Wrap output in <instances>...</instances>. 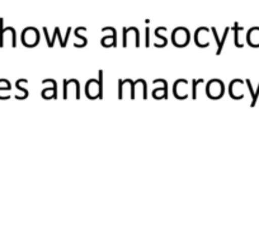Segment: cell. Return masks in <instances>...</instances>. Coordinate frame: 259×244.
I'll use <instances>...</instances> for the list:
<instances>
[{
    "instance_id": "obj_1",
    "label": "cell",
    "mask_w": 259,
    "mask_h": 244,
    "mask_svg": "<svg viewBox=\"0 0 259 244\" xmlns=\"http://www.w3.org/2000/svg\"><path fill=\"white\" fill-rule=\"evenodd\" d=\"M102 76H103V73L99 70V82H98V87H99V98H103V83H102Z\"/></svg>"
},
{
    "instance_id": "obj_2",
    "label": "cell",
    "mask_w": 259,
    "mask_h": 244,
    "mask_svg": "<svg viewBox=\"0 0 259 244\" xmlns=\"http://www.w3.org/2000/svg\"><path fill=\"white\" fill-rule=\"evenodd\" d=\"M202 79H201V80H196L193 83V92H192V97H193V98H196V86H197L198 83H202Z\"/></svg>"
},
{
    "instance_id": "obj_3",
    "label": "cell",
    "mask_w": 259,
    "mask_h": 244,
    "mask_svg": "<svg viewBox=\"0 0 259 244\" xmlns=\"http://www.w3.org/2000/svg\"><path fill=\"white\" fill-rule=\"evenodd\" d=\"M146 46L149 47V28H146Z\"/></svg>"
}]
</instances>
